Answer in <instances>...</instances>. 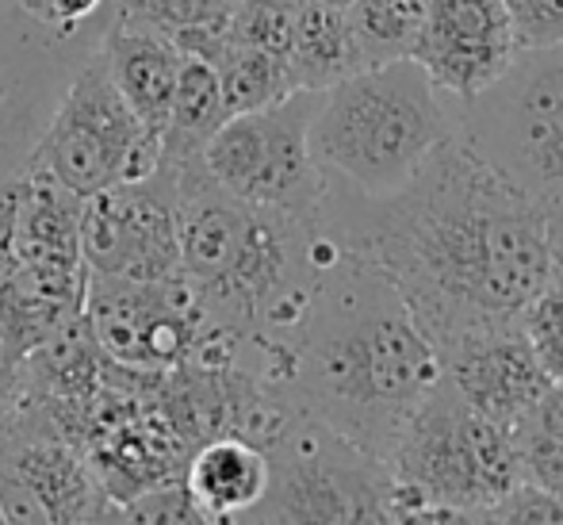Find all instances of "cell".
<instances>
[{"instance_id": "obj_2", "label": "cell", "mask_w": 563, "mask_h": 525, "mask_svg": "<svg viewBox=\"0 0 563 525\" xmlns=\"http://www.w3.org/2000/svg\"><path fill=\"white\" fill-rule=\"evenodd\" d=\"M438 384L441 357L391 276L368 253L330 234V253L268 392L387 464L399 434Z\"/></svg>"}, {"instance_id": "obj_18", "label": "cell", "mask_w": 563, "mask_h": 525, "mask_svg": "<svg viewBox=\"0 0 563 525\" xmlns=\"http://www.w3.org/2000/svg\"><path fill=\"white\" fill-rule=\"evenodd\" d=\"M227 119L223 111V89H219V74L208 58L180 51L177 85H173V105L169 119L162 131V162L165 169L188 173L200 165V150L219 131Z\"/></svg>"}, {"instance_id": "obj_17", "label": "cell", "mask_w": 563, "mask_h": 525, "mask_svg": "<svg viewBox=\"0 0 563 525\" xmlns=\"http://www.w3.org/2000/svg\"><path fill=\"white\" fill-rule=\"evenodd\" d=\"M288 69L296 89L327 92L330 85L353 77L364 69L361 46L349 28V12L322 0H303L296 8V23H291V43H288Z\"/></svg>"}, {"instance_id": "obj_29", "label": "cell", "mask_w": 563, "mask_h": 525, "mask_svg": "<svg viewBox=\"0 0 563 525\" xmlns=\"http://www.w3.org/2000/svg\"><path fill=\"white\" fill-rule=\"evenodd\" d=\"M322 4H334V8H349L353 0H322Z\"/></svg>"}, {"instance_id": "obj_26", "label": "cell", "mask_w": 563, "mask_h": 525, "mask_svg": "<svg viewBox=\"0 0 563 525\" xmlns=\"http://www.w3.org/2000/svg\"><path fill=\"white\" fill-rule=\"evenodd\" d=\"M20 395H23V357L12 346V338H8L4 322H0V418L20 403Z\"/></svg>"}, {"instance_id": "obj_16", "label": "cell", "mask_w": 563, "mask_h": 525, "mask_svg": "<svg viewBox=\"0 0 563 525\" xmlns=\"http://www.w3.org/2000/svg\"><path fill=\"white\" fill-rule=\"evenodd\" d=\"M180 480L208 522H242L268 488V457L245 437L216 434L188 452Z\"/></svg>"}, {"instance_id": "obj_7", "label": "cell", "mask_w": 563, "mask_h": 525, "mask_svg": "<svg viewBox=\"0 0 563 525\" xmlns=\"http://www.w3.org/2000/svg\"><path fill=\"white\" fill-rule=\"evenodd\" d=\"M157 162L162 139L134 116L92 46L62 89L27 165L85 200L104 188L150 177Z\"/></svg>"}, {"instance_id": "obj_4", "label": "cell", "mask_w": 563, "mask_h": 525, "mask_svg": "<svg viewBox=\"0 0 563 525\" xmlns=\"http://www.w3.org/2000/svg\"><path fill=\"white\" fill-rule=\"evenodd\" d=\"M456 127V100L415 58H395L356 69L322 92L311 119V154L327 177L384 200L422 169Z\"/></svg>"}, {"instance_id": "obj_6", "label": "cell", "mask_w": 563, "mask_h": 525, "mask_svg": "<svg viewBox=\"0 0 563 525\" xmlns=\"http://www.w3.org/2000/svg\"><path fill=\"white\" fill-rule=\"evenodd\" d=\"M387 472L430 499L445 522H483L521 483L518 429L483 418L441 380L399 434Z\"/></svg>"}, {"instance_id": "obj_25", "label": "cell", "mask_w": 563, "mask_h": 525, "mask_svg": "<svg viewBox=\"0 0 563 525\" xmlns=\"http://www.w3.org/2000/svg\"><path fill=\"white\" fill-rule=\"evenodd\" d=\"M15 8L46 31L81 35L85 23H89L92 15L108 12V0H15Z\"/></svg>"}, {"instance_id": "obj_5", "label": "cell", "mask_w": 563, "mask_h": 525, "mask_svg": "<svg viewBox=\"0 0 563 525\" xmlns=\"http://www.w3.org/2000/svg\"><path fill=\"white\" fill-rule=\"evenodd\" d=\"M460 134L544 215L563 265V43L518 51L495 85L460 105Z\"/></svg>"}, {"instance_id": "obj_27", "label": "cell", "mask_w": 563, "mask_h": 525, "mask_svg": "<svg viewBox=\"0 0 563 525\" xmlns=\"http://www.w3.org/2000/svg\"><path fill=\"white\" fill-rule=\"evenodd\" d=\"M529 422H533V426H541V429H549V434L563 437V380H552V384L544 387L541 403L533 407Z\"/></svg>"}, {"instance_id": "obj_28", "label": "cell", "mask_w": 563, "mask_h": 525, "mask_svg": "<svg viewBox=\"0 0 563 525\" xmlns=\"http://www.w3.org/2000/svg\"><path fill=\"white\" fill-rule=\"evenodd\" d=\"M265 4H284V8H299L303 0H265Z\"/></svg>"}, {"instance_id": "obj_15", "label": "cell", "mask_w": 563, "mask_h": 525, "mask_svg": "<svg viewBox=\"0 0 563 525\" xmlns=\"http://www.w3.org/2000/svg\"><path fill=\"white\" fill-rule=\"evenodd\" d=\"M97 54L112 74L115 89L126 97L134 116L162 139L173 105V85L180 69V46L165 28L108 8L100 20Z\"/></svg>"}, {"instance_id": "obj_10", "label": "cell", "mask_w": 563, "mask_h": 525, "mask_svg": "<svg viewBox=\"0 0 563 525\" xmlns=\"http://www.w3.org/2000/svg\"><path fill=\"white\" fill-rule=\"evenodd\" d=\"M4 522H119V506L77 441L27 392L0 418Z\"/></svg>"}, {"instance_id": "obj_23", "label": "cell", "mask_w": 563, "mask_h": 525, "mask_svg": "<svg viewBox=\"0 0 563 525\" xmlns=\"http://www.w3.org/2000/svg\"><path fill=\"white\" fill-rule=\"evenodd\" d=\"M514 23L518 51L563 43V0H503Z\"/></svg>"}, {"instance_id": "obj_8", "label": "cell", "mask_w": 563, "mask_h": 525, "mask_svg": "<svg viewBox=\"0 0 563 525\" xmlns=\"http://www.w3.org/2000/svg\"><path fill=\"white\" fill-rule=\"evenodd\" d=\"M268 488L242 522H391V472L322 418L291 407L265 445Z\"/></svg>"}, {"instance_id": "obj_19", "label": "cell", "mask_w": 563, "mask_h": 525, "mask_svg": "<svg viewBox=\"0 0 563 525\" xmlns=\"http://www.w3.org/2000/svg\"><path fill=\"white\" fill-rule=\"evenodd\" d=\"M345 12L364 66H384L415 54L430 0H353Z\"/></svg>"}, {"instance_id": "obj_30", "label": "cell", "mask_w": 563, "mask_h": 525, "mask_svg": "<svg viewBox=\"0 0 563 525\" xmlns=\"http://www.w3.org/2000/svg\"><path fill=\"white\" fill-rule=\"evenodd\" d=\"M0 522H4V511H0Z\"/></svg>"}, {"instance_id": "obj_20", "label": "cell", "mask_w": 563, "mask_h": 525, "mask_svg": "<svg viewBox=\"0 0 563 525\" xmlns=\"http://www.w3.org/2000/svg\"><path fill=\"white\" fill-rule=\"evenodd\" d=\"M521 326H526L544 372L552 380H563V265H556L549 284L529 299V307L521 311Z\"/></svg>"}, {"instance_id": "obj_1", "label": "cell", "mask_w": 563, "mask_h": 525, "mask_svg": "<svg viewBox=\"0 0 563 525\" xmlns=\"http://www.w3.org/2000/svg\"><path fill=\"white\" fill-rule=\"evenodd\" d=\"M319 222L391 276L438 353L475 326L518 318L560 265L544 215L460 127L384 200L327 177Z\"/></svg>"}, {"instance_id": "obj_9", "label": "cell", "mask_w": 563, "mask_h": 525, "mask_svg": "<svg viewBox=\"0 0 563 525\" xmlns=\"http://www.w3.org/2000/svg\"><path fill=\"white\" fill-rule=\"evenodd\" d=\"M322 92L296 89L280 105L227 116L200 150V173L230 196L319 219L327 173L311 154V119Z\"/></svg>"}, {"instance_id": "obj_13", "label": "cell", "mask_w": 563, "mask_h": 525, "mask_svg": "<svg viewBox=\"0 0 563 525\" xmlns=\"http://www.w3.org/2000/svg\"><path fill=\"white\" fill-rule=\"evenodd\" d=\"M441 380L483 418L518 429L541 403L552 376L518 318H498L460 333L441 349Z\"/></svg>"}, {"instance_id": "obj_12", "label": "cell", "mask_w": 563, "mask_h": 525, "mask_svg": "<svg viewBox=\"0 0 563 525\" xmlns=\"http://www.w3.org/2000/svg\"><path fill=\"white\" fill-rule=\"evenodd\" d=\"M97 43L38 28L20 8L0 12V181L27 165L74 69Z\"/></svg>"}, {"instance_id": "obj_14", "label": "cell", "mask_w": 563, "mask_h": 525, "mask_svg": "<svg viewBox=\"0 0 563 525\" xmlns=\"http://www.w3.org/2000/svg\"><path fill=\"white\" fill-rule=\"evenodd\" d=\"M410 58L456 105L479 97L518 58V39L503 0H430Z\"/></svg>"}, {"instance_id": "obj_21", "label": "cell", "mask_w": 563, "mask_h": 525, "mask_svg": "<svg viewBox=\"0 0 563 525\" xmlns=\"http://www.w3.org/2000/svg\"><path fill=\"white\" fill-rule=\"evenodd\" d=\"M230 4L234 0H115L119 15H134V20H146L165 28L169 35L188 28H219L227 23Z\"/></svg>"}, {"instance_id": "obj_22", "label": "cell", "mask_w": 563, "mask_h": 525, "mask_svg": "<svg viewBox=\"0 0 563 525\" xmlns=\"http://www.w3.org/2000/svg\"><path fill=\"white\" fill-rule=\"evenodd\" d=\"M518 449H521V480L537 483V488L552 491L563 499V437L549 429L521 422L518 426Z\"/></svg>"}, {"instance_id": "obj_24", "label": "cell", "mask_w": 563, "mask_h": 525, "mask_svg": "<svg viewBox=\"0 0 563 525\" xmlns=\"http://www.w3.org/2000/svg\"><path fill=\"white\" fill-rule=\"evenodd\" d=\"M483 522H526V525L563 522V499L544 488H537V483L521 480L518 488H510L495 506H490Z\"/></svg>"}, {"instance_id": "obj_11", "label": "cell", "mask_w": 563, "mask_h": 525, "mask_svg": "<svg viewBox=\"0 0 563 525\" xmlns=\"http://www.w3.org/2000/svg\"><path fill=\"white\" fill-rule=\"evenodd\" d=\"M185 173L157 165L150 177L81 200V258L89 273L162 281L180 273L177 196Z\"/></svg>"}, {"instance_id": "obj_3", "label": "cell", "mask_w": 563, "mask_h": 525, "mask_svg": "<svg viewBox=\"0 0 563 525\" xmlns=\"http://www.w3.org/2000/svg\"><path fill=\"white\" fill-rule=\"evenodd\" d=\"M177 242L180 273L203 311L245 341L250 369L268 387L307 311L330 234L319 219L223 193L196 165L180 177Z\"/></svg>"}]
</instances>
